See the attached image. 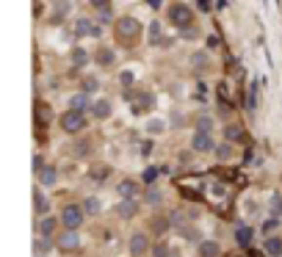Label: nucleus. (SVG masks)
Listing matches in <instances>:
<instances>
[{
  "instance_id": "29",
  "label": "nucleus",
  "mask_w": 282,
  "mask_h": 257,
  "mask_svg": "<svg viewBox=\"0 0 282 257\" xmlns=\"http://www.w3.org/2000/svg\"><path fill=\"white\" fill-rule=\"evenodd\" d=\"M150 36H152V39H150V42H161V28H158V25H155V22H152V28H150Z\"/></svg>"
},
{
  "instance_id": "8",
  "label": "nucleus",
  "mask_w": 282,
  "mask_h": 257,
  "mask_svg": "<svg viewBox=\"0 0 282 257\" xmlns=\"http://www.w3.org/2000/svg\"><path fill=\"white\" fill-rule=\"evenodd\" d=\"M116 213H119L122 219H133V216L138 213V202L136 199H122L119 207H116Z\"/></svg>"
},
{
  "instance_id": "17",
  "label": "nucleus",
  "mask_w": 282,
  "mask_h": 257,
  "mask_svg": "<svg viewBox=\"0 0 282 257\" xmlns=\"http://www.w3.org/2000/svg\"><path fill=\"white\" fill-rule=\"evenodd\" d=\"M235 240H238V246L246 249L249 243H252V227H241V230L235 232Z\"/></svg>"
},
{
  "instance_id": "25",
  "label": "nucleus",
  "mask_w": 282,
  "mask_h": 257,
  "mask_svg": "<svg viewBox=\"0 0 282 257\" xmlns=\"http://www.w3.org/2000/svg\"><path fill=\"white\" fill-rule=\"evenodd\" d=\"M147 202H150V205H158V202H161V194H158V191H155V188H150V191H147Z\"/></svg>"
},
{
  "instance_id": "27",
  "label": "nucleus",
  "mask_w": 282,
  "mask_h": 257,
  "mask_svg": "<svg viewBox=\"0 0 282 257\" xmlns=\"http://www.w3.org/2000/svg\"><path fill=\"white\" fill-rule=\"evenodd\" d=\"M163 130V122L161 119H152L150 125H147V133H161Z\"/></svg>"
},
{
  "instance_id": "30",
  "label": "nucleus",
  "mask_w": 282,
  "mask_h": 257,
  "mask_svg": "<svg viewBox=\"0 0 282 257\" xmlns=\"http://www.w3.org/2000/svg\"><path fill=\"white\" fill-rule=\"evenodd\" d=\"M155 177H158V169H155V166H150V169L144 171V183H152Z\"/></svg>"
},
{
  "instance_id": "32",
  "label": "nucleus",
  "mask_w": 282,
  "mask_h": 257,
  "mask_svg": "<svg viewBox=\"0 0 282 257\" xmlns=\"http://www.w3.org/2000/svg\"><path fill=\"white\" fill-rule=\"evenodd\" d=\"M155 255H158V257H166V255H169V246H166V243H158V246H155Z\"/></svg>"
},
{
  "instance_id": "13",
  "label": "nucleus",
  "mask_w": 282,
  "mask_h": 257,
  "mask_svg": "<svg viewBox=\"0 0 282 257\" xmlns=\"http://www.w3.org/2000/svg\"><path fill=\"white\" fill-rule=\"evenodd\" d=\"M34 213L36 216H44L47 213V199H44V194L39 188H34Z\"/></svg>"
},
{
  "instance_id": "16",
  "label": "nucleus",
  "mask_w": 282,
  "mask_h": 257,
  "mask_svg": "<svg viewBox=\"0 0 282 257\" xmlns=\"http://www.w3.org/2000/svg\"><path fill=\"white\" fill-rule=\"evenodd\" d=\"M86 105H92L86 94H75V97H69V108H72V111H86Z\"/></svg>"
},
{
  "instance_id": "28",
  "label": "nucleus",
  "mask_w": 282,
  "mask_h": 257,
  "mask_svg": "<svg viewBox=\"0 0 282 257\" xmlns=\"http://www.w3.org/2000/svg\"><path fill=\"white\" fill-rule=\"evenodd\" d=\"M216 155H219V161H227V158H230V144H222L216 149Z\"/></svg>"
},
{
  "instance_id": "2",
  "label": "nucleus",
  "mask_w": 282,
  "mask_h": 257,
  "mask_svg": "<svg viewBox=\"0 0 282 257\" xmlns=\"http://www.w3.org/2000/svg\"><path fill=\"white\" fill-rule=\"evenodd\" d=\"M61 224H64L67 230H77V227L83 224V207H77V205L64 207V213H61Z\"/></svg>"
},
{
  "instance_id": "23",
  "label": "nucleus",
  "mask_w": 282,
  "mask_h": 257,
  "mask_svg": "<svg viewBox=\"0 0 282 257\" xmlns=\"http://www.w3.org/2000/svg\"><path fill=\"white\" fill-rule=\"evenodd\" d=\"M97 89H100V83H97L94 77H89V80H83V92H86V94H94Z\"/></svg>"
},
{
  "instance_id": "6",
  "label": "nucleus",
  "mask_w": 282,
  "mask_h": 257,
  "mask_svg": "<svg viewBox=\"0 0 282 257\" xmlns=\"http://www.w3.org/2000/svg\"><path fill=\"white\" fill-rule=\"evenodd\" d=\"M58 246L64 249V252H72V249H77L80 246V238H77V232L75 230H67L64 235L58 238Z\"/></svg>"
},
{
  "instance_id": "11",
  "label": "nucleus",
  "mask_w": 282,
  "mask_h": 257,
  "mask_svg": "<svg viewBox=\"0 0 282 257\" xmlns=\"http://www.w3.org/2000/svg\"><path fill=\"white\" fill-rule=\"evenodd\" d=\"M265 255H271V257H280L282 255V238H280V235L265 238Z\"/></svg>"
},
{
  "instance_id": "12",
  "label": "nucleus",
  "mask_w": 282,
  "mask_h": 257,
  "mask_svg": "<svg viewBox=\"0 0 282 257\" xmlns=\"http://www.w3.org/2000/svg\"><path fill=\"white\" fill-rule=\"evenodd\" d=\"M92 113L97 116V119H108V116H111V103H108V100L94 103V105H92Z\"/></svg>"
},
{
  "instance_id": "5",
  "label": "nucleus",
  "mask_w": 282,
  "mask_h": 257,
  "mask_svg": "<svg viewBox=\"0 0 282 257\" xmlns=\"http://www.w3.org/2000/svg\"><path fill=\"white\" fill-rule=\"evenodd\" d=\"M191 147L197 149V152H210V149H216L213 138H210V133H194V138H191Z\"/></svg>"
},
{
  "instance_id": "31",
  "label": "nucleus",
  "mask_w": 282,
  "mask_h": 257,
  "mask_svg": "<svg viewBox=\"0 0 282 257\" xmlns=\"http://www.w3.org/2000/svg\"><path fill=\"white\" fill-rule=\"evenodd\" d=\"M122 83H125V86H133V72H130V69H125V72H122Z\"/></svg>"
},
{
  "instance_id": "36",
  "label": "nucleus",
  "mask_w": 282,
  "mask_h": 257,
  "mask_svg": "<svg viewBox=\"0 0 282 257\" xmlns=\"http://www.w3.org/2000/svg\"><path fill=\"white\" fill-rule=\"evenodd\" d=\"M108 3H111V0H92V6H94V9H105Z\"/></svg>"
},
{
  "instance_id": "1",
  "label": "nucleus",
  "mask_w": 282,
  "mask_h": 257,
  "mask_svg": "<svg viewBox=\"0 0 282 257\" xmlns=\"http://www.w3.org/2000/svg\"><path fill=\"white\" fill-rule=\"evenodd\" d=\"M169 19H171L177 28H188L194 17H191V9H188L186 3H174V6L169 9Z\"/></svg>"
},
{
  "instance_id": "18",
  "label": "nucleus",
  "mask_w": 282,
  "mask_h": 257,
  "mask_svg": "<svg viewBox=\"0 0 282 257\" xmlns=\"http://www.w3.org/2000/svg\"><path fill=\"white\" fill-rule=\"evenodd\" d=\"M56 227H58V221H56V219H47V216H44V221L39 224V230H42V235H47V238H50L53 232H56Z\"/></svg>"
},
{
  "instance_id": "38",
  "label": "nucleus",
  "mask_w": 282,
  "mask_h": 257,
  "mask_svg": "<svg viewBox=\"0 0 282 257\" xmlns=\"http://www.w3.org/2000/svg\"><path fill=\"white\" fill-rule=\"evenodd\" d=\"M36 257H44V255H36Z\"/></svg>"
},
{
  "instance_id": "4",
  "label": "nucleus",
  "mask_w": 282,
  "mask_h": 257,
  "mask_svg": "<svg viewBox=\"0 0 282 257\" xmlns=\"http://www.w3.org/2000/svg\"><path fill=\"white\" fill-rule=\"evenodd\" d=\"M116 31H119V36L125 39V42H130V39H136V36H138L141 25H138L133 17H122L119 22H116Z\"/></svg>"
},
{
  "instance_id": "15",
  "label": "nucleus",
  "mask_w": 282,
  "mask_h": 257,
  "mask_svg": "<svg viewBox=\"0 0 282 257\" xmlns=\"http://www.w3.org/2000/svg\"><path fill=\"white\" fill-rule=\"evenodd\" d=\"M50 249H53V240L47 238V235H42V238L34 240V252H36V255H47Z\"/></svg>"
},
{
  "instance_id": "34",
  "label": "nucleus",
  "mask_w": 282,
  "mask_h": 257,
  "mask_svg": "<svg viewBox=\"0 0 282 257\" xmlns=\"http://www.w3.org/2000/svg\"><path fill=\"white\" fill-rule=\"evenodd\" d=\"M44 169V161H42V158H39V155H36V158H34V171H36V174H39V171H42Z\"/></svg>"
},
{
  "instance_id": "24",
  "label": "nucleus",
  "mask_w": 282,
  "mask_h": 257,
  "mask_svg": "<svg viewBox=\"0 0 282 257\" xmlns=\"http://www.w3.org/2000/svg\"><path fill=\"white\" fill-rule=\"evenodd\" d=\"M94 28H92V22L89 19H77V34H92Z\"/></svg>"
},
{
  "instance_id": "19",
  "label": "nucleus",
  "mask_w": 282,
  "mask_h": 257,
  "mask_svg": "<svg viewBox=\"0 0 282 257\" xmlns=\"http://www.w3.org/2000/svg\"><path fill=\"white\" fill-rule=\"evenodd\" d=\"M94 58H97V64H103V67H105V64H111V61H113V53L108 50V47H103V50H97Z\"/></svg>"
},
{
  "instance_id": "37",
  "label": "nucleus",
  "mask_w": 282,
  "mask_h": 257,
  "mask_svg": "<svg viewBox=\"0 0 282 257\" xmlns=\"http://www.w3.org/2000/svg\"><path fill=\"white\" fill-rule=\"evenodd\" d=\"M274 227H277V219H271V221H265V224H263V232H271Z\"/></svg>"
},
{
  "instance_id": "7",
  "label": "nucleus",
  "mask_w": 282,
  "mask_h": 257,
  "mask_svg": "<svg viewBox=\"0 0 282 257\" xmlns=\"http://www.w3.org/2000/svg\"><path fill=\"white\" fill-rule=\"evenodd\" d=\"M116 194H119L122 199H133L138 194V183L136 180H122L119 185H116Z\"/></svg>"
},
{
  "instance_id": "21",
  "label": "nucleus",
  "mask_w": 282,
  "mask_h": 257,
  "mask_svg": "<svg viewBox=\"0 0 282 257\" xmlns=\"http://www.w3.org/2000/svg\"><path fill=\"white\" fill-rule=\"evenodd\" d=\"M268 207H271V213H274V216H280V213H282V197H280V194H274V197L268 199Z\"/></svg>"
},
{
  "instance_id": "14",
  "label": "nucleus",
  "mask_w": 282,
  "mask_h": 257,
  "mask_svg": "<svg viewBox=\"0 0 282 257\" xmlns=\"http://www.w3.org/2000/svg\"><path fill=\"white\" fill-rule=\"evenodd\" d=\"M36 177H39V183H42V185H47V188H50V185H56V180H58V177H56V169H50V166H44V169L39 171Z\"/></svg>"
},
{
  "instance_id": "10",
  "label": "nucleus",
  "mask_w": 282,
  "mask_h": 257,
  "mask_svg": "<svg viewBox=\"0 0 282 257\" xmlns=\"http://www.w3.org/2000/svg\"><path fill=\"white\" fill-rule=\"evenodd\" d=\"M147 246H150V240H147V235H141V232L130 238V252H133V255H144Z\"/></svg>"
},
{
  "instance_id": "22",
  "label": "nucleus",
  "mask_w": 282,
  "mask_h": 257,
  "mask_svg": "<svg viewBox=\"0 0 282 257\" xmlns=\"http://www.w3.org/2000/svg\"><path fill=\"white\" fill-rule=\"evenodd\" d=\"M83 210H86V213H92V216L100 213V199H94V197L86 199V202H83Z\"/></svg>"
},
{
  "instance_id": "3",
  "label": "nucleus",
  "mask_w": 282,
  "mask_h": 257,
  "mask_svg": "<svg viewBox=\"0 0 282 257\" xmlns=\"http://www.w3.org/2000/svg\"><path fill=\"white\" fill-rule=\"evenodd\" d=\"M86 125V116H83V111H72L69 108L64 116H61V128L67 130V133H77V130Z\"/></svg>"
},
{
  "instance_id": "20",
  "label": "nucleus",
  "mask_w": 282,
  "mask_h": 257,
  "mask_svg": "<svg viewBox=\"0 0 282 257\" xmlns=\"http://www.w3.org/2000/svg\"><path fill=\"white\" fill-rule=\"evenodd\" d=\"M86 58H89V55H86V50H80V47H75V50H72V64H75V67H83Z\"/></svg>"
},
{
  "instance_id": "33",
  "label": "nucleus",
  "mask_w": 282,
  "mask_h": 257,
  "mask_svg": "<svg viewBox=\"0 0 282 257\" xmlns=\"http://www.w3.org/2000/svg\"><path fill=\"white\" fill-rule=\"evenodd\" d=\"M227 138H241V130L235 128V125H230V128H227Z\"/></svg>"
},
{
  "instance_id": "35",
  "label": "nucleus",
  "mask_w": 282,
  "mask_h": 257,
  "mask_svg": "<svg viewBox=\"0 0 282 257\" xmlns=\"http://www.w3.org/2000/svg\"><path fill=\"white\" fill-rule=\"evenodd\" d=\"M191 61H194V64L199 67V64H205V61H207V55H205V53H197V55H194Z\"/></svg>"
},
{
  "instance_id": "9",
  "label": "nucleus",
  "mask_w": 282,
  "mask_h": 257,
  "mask_svg": "<svg viewBox=\"0 0 282 257\" xmlns=\"http://www.w3.org/2000/svg\"><path fill=\"white\" fill-rule=\"evenodd\" d=\"M222 255V246L216 240H202L199 243V257H219Z\"/></svg>"
},
{
  "instance_id": "26",
  "label": "nucleus",
  "mask_w": 282,
  "mask_h": 257,
  "mask_svg": "<svg viewBox=\"0 0 282 257\" xmlns=\"http://www.w3.org/2000/svg\"><path fill=\"white\" fill-rule=\"evenodd\" d=\"M210 130H213V122L207 119V116H202L199 119V133H210Z\"/></svg>"
}]
</instances>
